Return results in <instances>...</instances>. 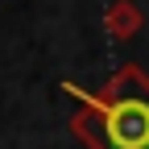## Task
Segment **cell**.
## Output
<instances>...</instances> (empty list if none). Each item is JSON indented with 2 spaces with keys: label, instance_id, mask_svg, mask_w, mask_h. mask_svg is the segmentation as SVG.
I'll use <instances>...</instances> for the list:
<instances>
[{
  "label": "cell",
  "instance_id": "cell-2",
  "mask_svg": "<svg viewBox=\"0 0 149 149\" xmlns=\"http://www.w3.org/2000/svg\"><path fill=\"white\" fill-rule=\"evenodd\" d=\"M108 29L116 33V37H133V33L141 29V13H137V4L116 0V4L108 8Z\"/></svg>",
  "mask_w": 149,
  "mask_h": 149
},
{
  "label": "cell",
  "instance_id": "cell-1",
  "mask_svg": "<svg viewBox=\"0 0 149 149\" xmlns=\"http://www.w3.org/2000/svg\"><path fill=\"white\" fill-rule=\"evenodd\" d=\"M79 133L95 149H149V74L124 66L100 95H83Z\"/></svg>",
  "mask_w": 149,
  "mask_h": 149
}]
</instances>
